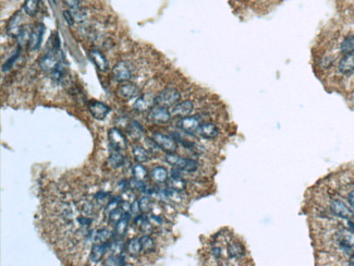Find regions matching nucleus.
<instances>
[{
	"instance_id": "obj_1",
	"label": "nucleus",
	"mask_w": 354,
	"mask_h": 266,
	"mask_svg": "<svg viewBox=\"0 0 354 266\" xmlns=\"http://www.w3.org/2000/svg\"><path fill=\"white\" fill-rule=\"evenodd\" d=\"M165 159L169 165H171V166L176 167L179 170H182V172L194 173L198 168V163L197 161L174 155V153H167Z\"/></svg>"
},
{
	"instance_id": "obj_2",
	"label": "nucleus",
	"mask_w": 354,
	"mask_h": 266,
	"mask_svg": "<svg viewBox=\"0 0 354 266\" xmlns=\"http://www.w3.org/2000/svg\"><path fill=\"white\" fill-rule=\"evenodd\" d=\"M62 65V56L60 54L59 49H52L47 52L41 58L39 61V66L41 70L51 74L56 69L59 68Z\"/></svg>"
},
{
	"instance_id": "obj_3",
	"label": "nucleus",
	"mask_w": 354,
	"mask_h": 266,
	"mask_svg": "<svg viewBox=\"0 0 354 266\" xmlns=\"http://www.w3.org/2000/svg\"><path fill=\"white\" fill-rule=\"evenodd\" d=\"M181 93L174 88H167L156 96V105L162 106V107H172L180 102Z\"/></svg>"
},
{
	"instance_id": "obj_4",
	"label": "nucleus",
	"mask_w": 354,
	"mask_h": 266,
	"mask_svg": "<svg viewBox=\"0 0 354 266\" xmlns=\"http://www.w3.org/2000/svg\"><path fill=\"white\" fill-rule=\"evenodd\" d=\"M134 68L129 61H119L116 63L112 70V76L117 82H129L133 77Z\"/></svg>"
},
{
	"instance_id": "obj_5",
	"label": "nucleus",
	"mask_w": 354,
	"mask_h": 266,
	"mask_svg": "<svg viewBox=\"0 0 354 266\" xmlns=\"http://www.w3.org/2000/svg\"><path fill=\"white\" fill-rule=\"evenodd\" d=\"M171 113L162 106H154L147 115V119L156 125H165L171 119Z\"/></svg>"
},
{
	"instance_id": "obj_6",
	"label": "nucleus",
	"mask_w": 354,
	"mask_h": 266,
	"mask_svg": "<svg viewBox=\"0 0 354 266\" xmlns=\"http://www.w3.org/2000/svg\"><path fill=\"white\" fill-rule=\"evenodd\" d=\"M108 139L110 145L115 151H124L128 147V141H126L125 135L117 128H112L108 131Z\"/></svg>"
},
{
	"instance_id": "obj_7",
	"label": "nucleus",
	"mask_w": 354,
	"mask_h": 266,
	"mask_svg": "<svg viewBox=\"0 0 354 266\" xmlns=\"http://www.w3.org/2000/svg\"><path fill=\"white\" fill-rule=\"evenodd\" d=\"M153 140H154L157 143V145L166 153H174L178 148L177 141L174 140L173 137L169 136L167 134H162L160 132L154 133V134H153Z\"/></svg>"
},
{
	"instance_id": "obj_8",
	"label": "nucleus",
	"mask_w": 354,
	"mask_h": 266,
	"mask_svg": "<svg viewBox=\"0 0 354 266\" xmlns=\"http://www.w3.org/2000/svg\"><path fill=\"white\" fill-rule=\"evenodd\" d=\"M200 124H202V121H200V118L198 116H188L179 119L177 121V127L184 132L194 133L197 132V128L199 127Z\"/></svg>"
},
{
	"instance_id": "obj_9",
	"label": "nucleus",
	"mask_w": 354,
	"mask_h": 266,
	"mask_svg": "<svg viewBox=\"0 0 354 266\" xmlns=\"http://www.w3.org/2000/svg\"><path fill=\"white\" fill-rule=\"evenodd\" d=\"M154 106H156V96L153 94H144L136 98L133 108L137 113H145L150 111Z\"/></svg>"
},
{
	"instance_id": "obj_10",
	"label": "nucleus",
	"mask_w": 354,
	"mask_h": 266,
	"mask_svg": "<svg viewBox=\"0 0 354 266\" xmlns=\"http://www.w3.org/2000/svg\"><path fill=\"white\" fill-rule=\"evenodd\" d=\"M330 210L335 215L350 221L354 217V212L341 200H331Z\"/></svg>"
},
{
	"instance_id": "obj_11",
	"label": "nucleus",
	"mask_w": 354,
	"mask_h": 266,
	"mask_svg": "<svg viewBox=\"0 0 354 266\" xmlns=\"http://www.w3.org/2000/svg\"><path fill=\"white\" fill-rule=\"evenodd\" d=\"M23 21H24V18H23L22 12L18 11L17 13H14L12 15V18L9 20V22L7 24L8 35L17 39L18 35L21 33V31L24 29Z\"/></svg>"
},
{
	"instance_id": "obj_12",
	"label": "nucleus",
	"mask_w": 354,
	"mask_h": 266,
	"mask_svg": "<svg viewBox=\"0 0 354 266\" xmlns=\"http://www.w3.org/2000/svg\"><path fill=\"white\" fill-rule=\"evenodd\" d=\"M88 110L95 119L103 120L110 113V107L98 100H91L88 103Z\"/></svg>"
},
{
	"instance_id": "obj_13",
	"label": "nucleus",
	"mask_w": 354,
	"mask_h": 266,
	"mask_svg": "<svg viewBox=\"0 0 354 266\" xmlns=\"http://www.w3.org/2000/svg\"><path fill=\"white\" fill-rule=\"evenodd\" d=\"M118 95L121 98L132 99L141 96V89L136 84L131 82H125L121 84L118 89Z\"/></svg>"
},
{
	"instance_id": "obj_14",
	"label": "nucleus",
	"mask_w": 354,
	"mask_h": 266,
	"mask_svg": "<svg viewBox=\"0 0 354 266\" xmlns=\"http://www.w3.org/2000/svg\"><path fill=\"white\" fill-rule=\"evenodd\" d=\"M109 250H112V242L106 241V242L95 243L92 248L89 260H91L93 263H98L102 261V259L105 257V254L107 253Z\"/></svg>"
},
{
	"instance_id": "obj_15",
	"label": "nucleus",
	"mask_w": 354,
	"mask_h": 266,
	"mask_svg": "<svg viewBox=\"0 0 354 266\" xmlns=\"http://www.w3.org/2000/svg\"><path fill=\"white\" fill-rule=\"evenodd\" d=\"M227 257H228L229 260L231 261H240L245 255V251L244 248H243L242 244L239 241L236 240H231L227 244Z\"/></svg>"
},
{
	"instance_id": "obj_16",
	"label": "nucleus",
	"mask_w": 354,
	"mask_h": 266,
	"mask_svg": "<svg viewBox=\"0 0 354 266\" xmlns=\"http://www.w3.org/2000/svg\"><path fill=\"white\" fill-rule=\"evenodd\" d=\"M337 241L345 251H351L354 249V232L347 229L340 230L337 233Z\"/></svg>"
},
{
	"instance_id": "obj_17",
	"label": "nucleus",
	"mask_w": 354,
	"mask_h": 266,
	"mask_svg": "<svg viewBox=\"0 0 354 266\" xmlns=\"http://www.w3.org/2000/svg\"><path fill=\"white\" fill-rule=\"evenodd\" d=\"M197 133L200 137H203V139L211 140L218 136L219 129L217 126L210 124V122H202L197 128Z\"/></svg>"
},
{
	"instance_id": "obj_18",
	"label": "nucleus",
	"mask_w": 354,
	"mask_h": 266,
	"mask_svg": "<svg viewBox=\"0 0 354 266\" xmlns=\"http://www.w3.org/2000/svg\"><path fill=\"white\" fill-rule=\"evenodd\" d=\"M193 109H194V105L191 100H182V102H179L178 104L172 106L170 113L174 117L183 118V117L191 116Z\"/></svg>"
},
{
	"instance_id": "obj_19",
	"label": "nucleus",
	"mask_w": 354,
	"mask_h": 266,
	"mask_svg": "<svg viewBox=\"0 0 354 266\" xmlns=\"http://www.w3.org/2000/svg\"><path fill=\"white\" fill-rule=\"evenodd\" d=\"M44 33H45V26L43 24H39L36 25L35 28H33L29 42L30 50H38L39 48Z\"/></svg>"
},
{
	"instance_id": "obj_20",
	"label": "nucleus",
	"mask_w": 354,
	"mask_h": 266,
	"mask_svg": "<svg viewBox=\"0 0 354 266\" xmlns=\"http://www.w3.org/2000/svg\"><path fill=\"white\" fill-rule=\"evenodd\" d=\"M89 57H91L94 65L96 66V68L100 72H107L109 70V62L107 60V58H106L99 50L96 49L91 50L89 51Z\"/></svg>"
},
{
	"instance_id": "obj_21",
	"label": "nucleus",
	"mask_w": 354,
	"mask_h": 266,
	"mask_svg": "<svg viewBox=\"0 0 354 266\" xmlns=\"http://www.w3.org/2000/svg\"><path fill=\"white\" fill-rule=\"evenodd\" d=\"M338 69L343 74H352L354 73V52L345 54L339 61Z\"/></svg>"
},
{
	"instance_id": "obj_22",
	"label": "nucleus",
	"mask_w": 354,
	"mask_h": 266,
	"mask_svg": "<svg viewBox=\"0 0 354 266\" xmlns=\"http://www.w3.org/2000/svg\"><path fill=\"white\" fill-rule=\"evenodd\" d=\"M125 251L132 258L139 257V255L143 252V247H142L140 239L134 237L128 240V242L125 243Z\"/></svg>"
},
{
	"instance_id": "obj_23",
	"label": "nucleus",
	"mask_w": 354,
	"mask_h": 266,
	"mask_svg": "<svg viewBox=\"0 0 354 266\" xmlns=\"http://www.w3.org/2000/svg\"><path fill=\"white\" fill-rule=\"evenodd\" d=\"M134 222L144 235H150V233L153 232V227H154V225L151 222L150 218H147L145 215H137L135 217Z\"/></svg>"
},
{
	"instance_id": "obj_24",
	"label": "nucleus",
	"mask_w": 354,
	"mask_h": 266,
	"mask_svg": "<svg viewBox=\"0 0 354 266\" xmlns=\"http://www.w3.org/2000/svg\"><path fill=\"white\" fill-rule=\"evenodd\" d=\"M167 183L168 188L176 190L178 192H182V191H184L187 188V183L180 175H171V177L168 178Z\"/></svg>"
},
{
	"instance_id": "obj_25",
	"label": "nucleus",
	"mask_w": 354,
	"mask_h": 266,
	"mask_svg": "<svg viewBox=\"0 0 354 266\" xmlns=\"http://www.w3.org/2000/svg\"><path fill=\"white\" fill-rule=\"evenodd\" d=\"M129 222H130V214L128 212H125L122 218L116 224V236H118L120 238H122L123 236H125L126 231H128V226H129Z\"/></svg>"
},
{
	"instance_id": "obj_26",
	"label": "nucleus",
	"mask_w": 354,
	"mask_h": 266,
	"mask_svg": "<svg viewBox=\"0 0 354 266\" xmlns=\"http://www.w3.org/2000/svg\"><path fill=\"white\" fill-rule=\"evenodd\" d=\"M151 178L153 179V181H155L156 183H163L168 180L169 175H168V172L165 167L157 166L152 170Z\"/></svg>"
},
{
	"instance_id": "obj_27",
	"label": "nucleus",
	"mask_w": 354,
	"mask_h": 266,
	"mask_svg": "<svg viewBox=\"0 0 354 266\" xmlns=\"http://www.w3.org/2000/svg\"><path fill=\"white\" fill-rule=\"evenodd\" d=\"M132 152H133V155H134V158L135 161L137 163H146L150 161V153L147 150H145L144 147H142L140 145H134L133 148H132Z\"/></svg>"
},
{
	"instance_id": "obj_28",
	"label": "nucleus",
	"mask_w": 354,
	"mask_h": 266,
	"mask_svg": "<svg viewBox=\"0 0 354 266\" xmlns=\"http://www.w3.org/2000/svg\"><path fill=\"white\" fill-rule=\"evenodd\" d=\"M108 163L110 165V167L112 168H120L122 167L124 163H125V159H124V156L122 155V154L120 153V151H115L110 154V156L108 158Z\"/></svg>"
},
{
	"instance_id": "obj_29",
	"label": "nucleus",
	"mask_w": 354,
	"mask_h": 266,
	"mask_svg": "<svg viewBox=\"0 0 354 266\" xmlns=\"http://www.w3.org/2000/svg\"><path fill=\"white\" fill-rule=\"evenodd\" d=\"M39 0H25L23 10L26 14L29 15H35L36 12L39 11Z\"/></svg>"
},
{
	"instance_id": "obj_30",
	"label": "nucleus",
	"mask_w": 354,
	"mask_h": 266,
	"mask_svg": "<svg viewBox=\"0 0 354 266\" xmlns=\"http://www.w3.org/2000/svg\"><path fill=\"white\" fill-rule=\"evenodd\" d=\"M142 247H143V252L151 253L155 250V241L154 239L150 237V235H144L140 238Z\"/></svg>"
},
{
	"instance_id": "obj_31",
	"label": "nucleus",
	"mask_w": 354,
	"mask_h": 266,
	"mask_svg": "<svg viewBox=\"0 0 354 266\" xmlns=\"http://www.w3.org/2000/svg\"><path fill=\"white\" fill-rule=\"evenodd\" d=\"M341 51L343 54H350L354 52V34L346 37L341 44Z\"/></svg>"
},
{
	"instance_id": "obj_32",
	"label": "nucleus",
	"mask_w": 354,
	"mask_h": 266,
	"mask_svg": "<svg viewBox=\"0 0 354 266\" xmlns=\"http://www.w3.org/2000/svg\"><path fill=\"white\" fill-rule=\"evenodd\" d=\"M32 30H33V29H31L29 25H26V26H24V29L21 31V33L17 37V40H18V43H19L20 46L29 44Z\"/></svg>"
},
{
	"instance_id": "obj_33",
	"label": "nucleus",
	"mask_w": 354,
	"mask_h": 266,
	"mask_svg": "<svg viewBox=\"0 0 354 266\" xmlns=\"http://www.w3.org/2000/svg\"><path fill=\"white\" fill-rule=\"evenodd\" d=\"M129 134L134 137V139H140V137L143 135V128H142L136 121H132L129 126Z\"/></svg>"
},
{
	"instance_id": "obj_34",
	"label": "nucleus",
	"mask_w": 354,
	"mask_h": 266,
	"mask_svg": "<svg viewBox=\"0 0 354 266\" xmlns=\"http://www.w3.org/2000/svg\"><path fill=\"white\" fill-rule=\"evenodd\" d=\"M104 265H126L125 263V259L122 255V253H116L112 257H109L107 259V261L104 263Z\"/></svg>"
},
{
	"instance_id": "obj_35",
	"label": "nucleus",
	"mask_w": 354,
	"mask_h": 266,
	"mask_svg": "<svg viewBox=\"0 0 354 266\" xmlns=\"http://www.w3.org/2000/svg\"><path fill=\"white\" fill-rule=\"evenodd\" d=\"M71 13L73 15V18H75L76 22H83V21L85 20L87 17V12H86L85 8H82L81 6L77 7V8H72Z\"/></svg>"
},
{
	"instance_id": "obj_36",
	"label": "nucleus",
	"mask_w": 354,
	"mask_h": 266,
	"mask_svg": "<svg viewBox=\"0 0 354 266\" xmlns=\"http://www.w3.org/2000/svg\"><path fill=\"white\" fill-rule=\"evenodd\" d=\"M132 172H133L134 177L137 178V179L144 180V179L147 178V169L144 166H142L140 163L134 165L133 169H132Z\"/></svg>"
},
{
	"instance_id": "obj_37",
	"label": "nucleus",
	"mask_w": 354,
	"mask_h": 266,
	"mask_svg": "<svg viewBox=\"0 0 354 266\" xmlns=\"http://www.w3.org/2000/svg\"><path fill=\"white\" fill-rule=\"evenodd\" d=\"M129 187L132 190H139V191H141V192H143V193H145V191L147 189L145 183L143 182V180H140V179H137L135 177L130 179Z\"/></svg>"
},
{
	"instance_id": "obj_38",
	"label": "nucleus",
	"mask_w": 354,
	"mask_h": 266,
	"mask_svg": "<svg viewBox=\"0 0 354 266\" xmlns=\"http://www.w3.org/2000/svg\"><path fill=\"white\" fill-rule=\"evenodd\" d=\"M113 237V232L109 231L108 229H103L99 230L95 233V240L96 242H106L109 241L110 238Z\"/></svg>"
},
{
	"instance_id": "obj_39",
	"label": "nucleus",
	"mask_w": 354,
	"mask_h": 266,
	"mask_svg": "<svg viewBox=\"0 0 354 266\" xmlns=\"http://www.w3.org/2000/svg\"><path fill=\"white\" fill-rule=\"evenodd\" d=\"M124 213H125V212H124L122 209H121L120 206L117 207V209L114 210V211L109 214V220H110V222H115V224H117V222L121 220V218H122Z\"/></svg>"
},
{
	"instance_id": "obj_40",
	"label": "nucleus",
	"mask_w": 354,
	"mask_h": 266,
	"mask_svg": "<svg viewBox=\"0 0 354 266\" xmlns=\"http://www.w3.org/2000/svg\"><path fill=\"white\" fill-rule=\"evenodd\" d=\"M140 206H141V211H143L145 213L151 212L152 207H153V201L150 198V196H143L140 200Z\"/></svg>"
},
{
	"instance_id": "obj_41",
	"label": "nucleus",
	"mask_w": 354,
	"mask_h": 266,
	"mask_svg": "<svg viewBox=\"0 0 354 266\" xmlns=\"http://www.w3.org/2000/svg\"><path fill=\"white\" fill-rule=\"evenodd\" d=\"M120 204H121V201H120L119 198L112 199L108 202L107 206H106V213H107V214H110V213H112L114 210H116L117 207H119Z\"/></svg>"
},
{
	"instance_id": "obj_42",
	"label": "nucleus",
	"mask_w": 354,
	"mask_h": 266,
	"mask_svg": "<svg viewBox=\"0 0 354 266\" xmlns=\"http://www.w3.org/2000/svg\"><path fill=\"white\" fill-rule=\"evenodd\" d=\"M19 54H20V50L17 52V54H15V55H13L11 58H10V59L6 62V63H4V65L2 66V71L3 72H6V71H9L10 70V69H11L12 68V66H13V63L15 62V60H17L18 59V57H19Z\"/></svg>"
},
{
	"instance_id": "obj_43",
	"label": "nucleus",
	"mask_w": 354,
	"mask_h": 266,
	"mask_svg": "<svg viewBox=\"0 0 354 266\" xmlns=\"http://www.w3.org/2000/svg\"><path fill=\"white\" fill-rule=\"evenodd\" d=\"M109 195H110L109 193L104 192V191H100V192H97L96 194L94 195V198H95V200L98 202V203H104V202H106L108 200Z\"/></svg>"
},
{
	"instance_id": "obj_44",
	"label": "nucleus",
	"mask_w": 354,
	"mask_h": 266,
	"mask_svg": "<svg viewBox=\"0 0 354 266\" xmlns=\"http://www.w3.org/2000/svg\"><path fill=\"white\" fill-rule=\"evenodd\" d=\"M130 212L131 214L133 215H140V212H141V206H140V201H134L133 203L131 204L130 206Z\"/></svg>"
},
{
	"instance_id": "obj_45",
	"label": "nucleus",
	"mask_w": 354,
	"mask_h": 266,
	"mask_svg": "<svg viewBox=\"0 0 354 266\" xmlns=\"http://www.w3.org/2000/svg\"><path fill=\"white\" fill-rule=\"evenodd\" d=\"M63 18H65L66 22L70 26H72L76 22V20H75V18H73L71 11H63Z\"/></svg>"
},
{
	"instance_id": "obj_46",
	"label": "nucleus",
	"mask_w": 354,
	"mask_h": 266,
	"mask_svg": "<svg viewBox=\"0 0 354 266\" xmlns=\"http://www.w3.org/2000/svg\"><path fill=\"white\" fill-rule=\"evenodd\" d=\"M63 1H65V3L70 9L80 7V3H81V0H63Z\"/></svg>"
},
{
	"instance_id": "obj_47",
	"label": "nucleus",
	"mask_w": 354,
	"mask_h": 266,
	"mask_svg": "<svg viewBox=\"0 0 354 266\" xmlns=\"http://www.w3.org/2000/svg\"><path fill=\"white\" fill-rule=\"evenodd\" d=\"M348 200H349V203H350L351 206L354 209V191H352V192L349 193Z\"/></svg>"
},
{
	"instance_id": "obj_48",
	"label": "nucleus",
	"mask_w": 354,
	"mask_h": 266,
	"mask_svg": "<svg viewBox=\"0 0 354 266\" xmlns=\"http://www.w3.org/2000/svg\"><path fill=\"white\" fill-rule=\"evenodd\" d=\"M349 264H350V265H352V266H354V253L351 255V258H350V261H349Z\"/></svg>"
},
{
	"instance_id": "obj_49",
	"label": "nucleus",
	"mask_w": 354,
	"mask_h": 266,
	"mask_svg": "<svg viewBox=\"0 0 354 266\" xmlns=\"http://www.w3.org/2000/svg\"><path fill=\"white\" fill-rule=\"evenodd\" d=\"M348 224H349V227H350V229L354 232V222H349Z\"/></svg>"
}]
</instances>
